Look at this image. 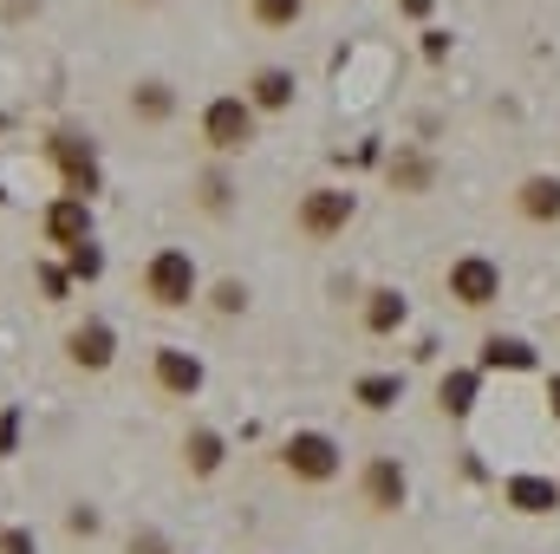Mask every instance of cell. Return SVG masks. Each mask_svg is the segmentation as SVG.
Here are the masks:
<instances>
[{
	"mask_svg": "<svg viewBox=\"0 0 560 554\" xmlns=\"http://www.w3.org/2000/svg\"><path fill=\"white\" fill-rule=\"evenodd\" d=\"M515 209H522L528 222H560V176H528V183L515 189Z\"/></svg>",
	"mask_w": 560,
	"mask_h": 554,
	"instance_id": "6",
	"label": "cell"
},
{
	"mask_svg": "<svg viewBox=\"0 0 560 554\" xmlns=\"http://www.w3.org/2000/svg\"><path fill=\"white\" fill-rule=\"evenodd\" d=\"M398 392H405V385H398V379H385V372L359 379V405H365V412H385V405H398Z\"/></svg>",
	"mask_w": 560,
	"mask_h": 554,
	"instance_id": "16",
	"label": "cell"
},
{
	"mask_svg": "<svg viewBox=\"0 0 560 554\" xmlns=\"http://www.w3.org/2000/svg\"><path fill=\"white\" fill-rule=\"evenodd\" d=\"M300 7H306V0H255V20H261V26H293Z\"/></svg>",
	"mask_w": 560,
	"mask_h": 554,
	"instance_id": "18",
	"label": "cell"
},
{
	"mask_svg": "<svg viewBox=\"0 0 560 554\" xmlns=\"http://www.w3.org/2000/svg\"><path fill=\"white\" fill-rule=\"evenodd\" d=\"M72 359H79V366H92V372H98V366H112V326H105V320L79 326V333H72Z\"/></svg>",
	"mask_w": 560,
	"mask_h": 554,
	"instance_id": "11",
	"label": "cell"
},
{
	"mask_svg": "<svg viewBox=\"0 0 560 554\" xmlns=\"http://www.w3.org/2000/svg\"><path fill=\"white\" fill-rule=\"evenodd\" d=\"M98 268H105V262H98V249H85V242H72V275H98Z\"/></svg>",
	"mask_w": 560,
	"mask_h": 554,
	"instance_id": "22",
	"label": "cell"
},
{
	"mask_svg": "<svg viewBox=\"0 0 560 554\" xmlns=\"http://www.w3.org/2000/svg\"><path fill=\"white\" fill-rule=\"evenodd\" d=\"M255 105H261V112H280V105H293V79H287L280 66L255 72Z\"/></svg>",
	"mask_w": 560,
	"mask_h": 554,
	"instance_id": "12",
	"label": "cell"
},
{
	"mask_svg": "<svg viewBox=\"0 0 560 554\" xmlns=\"http://www.w3.org/2000/svg\"><path fill=\"white\" fill-rule=\"evenodd\" d=\"M215 307H222V313L248 307V287H242V280H222V287H215Z\"/></svg>",
	"mask_w": 560,
	"mask_h": 554,
	"instance_id": "21",
	"label": "cell"
},
{
	"mask_svg": "<svg viewBox=\"0 0 560 554\" xmlns=\"http://www.w3.org/2000/svg\"><path fill=\"white\" fill-rule=\"evenodd\" d=\"M0 554H33V535L26 529H0Z\"/></svg>",
	"mask_w": 560,
	"mask_h": 554,
	"instance_id": "24",
	"label": "cell"
},
{
	"mask_svg": "<svg viewBox=\"0 0 560 554\" xmlns=\"http://www.w3.org/2000/svg\"><path fill=\"white\" fill-rule=\"evenodd\" d=\"M59 163H66V176H72V196H85V189L98 183V170H92V150H79L72 138H59Z\"/></svg>",
	"mask_w": 560,
	"mask_h": 554,
	"instance_id": "13",
	"label": "cell"
},
{
	"mask_svg": "<svg viewBox=\"0 0 560 554\" xmlns=\"http://www.w3.org/2000/svg\"><path fill=\"white\" fill-rule=\"evenodd\" d=\"M398 320H405V293L378 287V293H372V307H365V326H372V333H392Z\"/></svg>",
	"mask_w": 560,
	"mask_h": 554,
	"instance_id": "14",
	"label": "cell"
},
{
	"mask_svg": "<svg viewBox=\"0 0 560 554\" xmlns=\"http://www.w3.org/2000/svg\"><path fill=\"white\" fill-rule=\"evenodd\" d=\"M352 189H313L306 203H300V229L313 235V242H326V235H339L346 222H352Z\"/></svg>",
	"mask_w": 560,
	"mask_h": 554,
	"instance_id": "2",
	"label": "cell"
},
{
	"mask_svg": "<svg viewBox=\"0 0 560 554\" xmlns=\"http://www.w3.org/2000/svg\"><path fill=\"white\" fill-rule=\"evenodd\" d=\"M365 503H372V509H398V503H405V470H398L392 457H378V463L365 470Z\"/></svg>",
	"mask_w": 560,
	"mask_h": 554,
	"instance_id": "7",
	"label": "cell"
},
{
	"mask_svg": "<svg viewBox=\"0 0 560 554\" xmlns=\"http://www.w3.org/2000/svg\"><path fill=\"white\" fill-rule=\"evenodd\" d=\"M138 112H143V118H163V112H170V92H163V85H143V92H138Z\"/></svg>",
	"mask_w": 560,
	"mask_h": 554,
	"instance_id": "20",
	"label": "cell"
},
{
	"mask_svg": "<svg viewBox=\"0 0 560 554\" xmlns=\"http://www.w3.org/2000/svg\"><path fill=\"white\" fill-rule=\"evenodd\" d=\"M482 366H509V372H528V366H535V346H522V339H489V346H482Z\"/></svg>",
	"mask_w": 560,
	"mask_h": 554,
	"instance_id": "15",
	"label": "cell"
},
{
	"mask_svg": "<svg viewBox=\"0 0 560 554\" xmlns=\"http://www.w3.org/2000/svg\"><path fill=\"white\" fill-rule=\"evenodd\" d=\"M202 138L215 143V150H242V143L255 138V105H242V99H215V105L202 112Z\"/></svg>",
	"mask_w": 560,
	"mask_h": 554,
	"instance_id": "4",
	"label": "cell"
},
{
	"mask_svg": "<svg viewBox=\"0 0 560 554\" xmlns=\"http://www.w3.org/2000/svg\"><path fill=\"white\" fill-rule=\"evenodd\" d=\"M46 235H52V242H66V249H72V242H85V203H79V196L52 203V209H46Z\"/></svg>",
	"mask_w": 560,
	"mask_h": 554,
	"instance_id": "10",
	"label": "cell"
},
{
	"mask_svg": "<svg viewBox=\"0 0 560 554\" xmlns=\"http://www.w3.org/2000/svg\"><path fill=\"white\" fill-rule=\"evenodd\" d=\"M287 470L306 476V483H326L339 470V443L326 430H300V437H287Z\"/></svg>",
	"mask_w": 560,
	"mask_h": 554,
	"instance_id": "3",
	"label": "cell"
},
{
	"mask_svg": "<svg viewBox=\"0 0 560 554\" xmlns=\"http://www.w3.org/2000/svg\"><path fill=\"white\" fill-rule=\"evenodd\" d=\"M39 280H46V300H66V275L59 268H39Z\"/></svg>",
	"mask_w": 560,
	"mask_h": 554,
	"instance_id": "25",
	"label": "cell"
},
{
	"mask_svg": "<svg viewBox=\"0 0 560 554\" xmlns=\"http://www.w3.org/2000/svg\"><path fill=\"white\" fill-rule=\"evenodd\" d=\"M143 287H150V300H163V307H183V300L196 293V262H189L183 249H163V255L150 262Z\"/></svg>",
	"mask_w": 560,
	"mask_h": 554,
	"instance_id": "1",
	"label": "cell"
},
{
	"mask_svg": "<svg viewBox=\"0 0 560 554\" xmlns=\"http://www.w3.org/2000/svg\"><path fill=\"white\" fill-rule=\"evenodd\" d=\"M392 176H398V183H411V189H423V183H430V170H423L418 157H405V163H398Z\"/></svg>",
	"mask_w": 560,
	"mask_h": 554,
	"instance_id": "23",
	"label": "cell"
},
{
	"mask_svg": "<svg viewBox=\"0 0 560 554\" xmlns=\"http://www.w3.org/2000/svg\"><path fill=\"white\" fill-rule=\"evenodd\" d=\"M509 503H515L522 516H548L560 503V483H548V476H515V483H509Z\"/></svg>",
	"mask_w": 560,
	"mask_h": 554,
	"instance_id": "9",
	"label": "cell"
},
{
	"mask_svg": "<svg viewBox=\"0 0 560 554\" xmlns=\"http://www.w3.org/2000/svg\"><path fill=\"white\" fill-rule=\"evenodd\" d=\"M189 463L209 476V470L222 463V437H215V430H196V437H189Z\"/></svg>",
	"mask_w": 560,
	"mask_h": 554,
	"instance_id": "17",
	"label": "cell"
},
{
	"mask_svg": "<svg viewBox=\"0 0 560 554\" xmlns=\"http://www.w3.org/2000/svg\"><path fill=\"white\" fill-rule=\"evenodd\" d=\"M156 385L176 392V399H189V392L202 385V366H196L189 353H156Z\"/></svg>",
	"mask_w": 560,
	"mask_h": 554,
	"instance_id": "8",
	"label": "cell"
},
{
	"mask_svg": "<svg viewBox=\"0 0 560 554\" xmlns=\"http://www.w3.org/2000/svg\"><path fill=\"white\" fill-rule=\"evenodd\" d=\"M450 293H456L463 307H489V300L502 293V268L482 262V255H463V262L450 268Z\"/></svg>",
	"mask_w": 560,
	"mask_h": 554,
	"instance_id": "5",
	"label": "cell"
},
{
	"mask_svg": "<svg viewBox=\"0 0 560 554\" xmlns=\"http://www.w3.org/2000/svg\"><path fill=\"white\" fill-rule=\"evenodd\" d=\"M469 399H476V372L443 379V412H469Z\"/></svg>",
	"mask_w": 560,
	"mask_h": 554,
	"instance_id": "19",
	"label": "cell"
},
{
	"mask_svg": "<svg viewBox=\"0 0 560 554\" xmlns=\"http://www.w3.org/2000/svg\"><path fill=\"white\" fill-rule=\"evenodd\" d=\"M548 399H555V417H560V372H555V385H548Z\"/></svg>",
	"mask_w": 560,
	"mask_h": 554,
	"instance_id": "26",
	"label": "cell"
}]
</instances>
